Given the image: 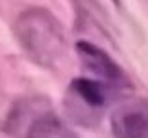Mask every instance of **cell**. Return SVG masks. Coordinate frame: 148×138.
Masks as SVG:
<instances>
[{
  "instance_id": "cell-4",
  "label": "cell",
  "mask_w": 148,
  "mask_h": 138,
  "mask_svg": "<svg viewBox=\"0 0 148 138\" xmlns=\"http://www.w3.org/2000/svg\"><path fill=\"white\" fill-rule=\"evenodd\" d=\"M116 138H148V102L133 100L116 108L110 117Z\"/></svg>"
},
{
  "instance_id": "cell-2",
  "label": "cell",
  "mask_w": 148,
  "mask_h": 138,
  "mask_svg": "<svg viewBox=\"0 0 148 138\" xmlns=\"http://www.w3.org/2000/svg\"><path fill=\"white\" fill-rule=\"evenodd\" d=\"M112 87L89 78L72 80L66 93V112L72 121L86 127H93L99 121V114L110 99Z\"/></svg>"
},
{
  "instance_id": "cell-1",
  "label": "cell",
  "mask_w": 148,
  "mask_h": 138,
  "mask_svg": "<svg viewBox=\"0 0 148 138\" xmlns=\"http://www.w3.org/2000/svg\"><path fill=\"white\" fill-rule=\"evenodd\" d=\"M13 34L25 55L42 68H55L66 57V36L49 10L29 8L13 23Z\"/></svg>"
},
{
  "instance_id": "cell-3",
  "label": "cell",
  "mask_w": 148,
  "mask_h": 138,
  "mask_svg": "<svg viewBox=\"0 0 148 138\" xmlns=\"http://www.w3.org/2000/svg\"><path fill=\"white\" fill-rule=\"evenodd\" d=\"M76 53H78V57H80L82 66L87 72H91L93 80L105 83V85L112 87V89L127 83L125 74L120 68V65H118L105 49H101L99 46H95L93 42L80 40V42L76 44Z\"/></svg>"
},
{
  "instance_id": "cell-5",
  "label": "cell",
  "mask_w": 148,
  "mask_h": 138,
  "mask_svg": "<svg viewBox=\"0 0 148 138\" xmlns=\"http://www.w3.org/2000/svg\"><path fill=\"white\" fill-rule=\"evenodd\" d=\"M25 138H70L63 121L49 108L32 110L31 117L23 123Z\"/></svg>"
}]
</instances>
